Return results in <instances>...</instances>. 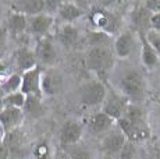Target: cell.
<instances>
[{
  "mask_svg": "<svg viewBox=\"0 0 160 159\" xmlns=\"http://www.w3.org/2000/svg\"><path fill=\"white\" fill-rule=\"evenodd\" d=\"M24 110H25L27 113H29L31 116H33V117H39V116H42L43 115V105H42L41 98L27 96Z\"/></svg>",
  "mask_w": 160,
  "mask_h": 159,
  "instance_id": "obj_23",
  "label": "cell"
},
{
  "mask_svg": "<svg viewBox=\"0 0 160 159\" xmlns=\"http://www.w3.org/2000/svg\"><path fill=\"white\" fill-rule=\"evenodd\" d=\"M141 60H142V64L146 67V69L152 70L155 69L156 66L160 63V56L158 54V52L155 50L150 44L146 41L145 35L142 36V48H141Z\"/></svg>",
  "mask_w": 160,
  "mask_h": 159,
  "instance_id": "obj_18",
  "label": "cell"
},
{
  "mask_svg": "<svg viewBox=\"0 0 160 159\" xmlns=\"http://www.w3.org/2000/svg\"><path fill=\"white\" fill-rule=\"evenodd\" d=\"M58 39L61 44H64L66 46H72L78 42L79 39V31L78 28L72 25V24H64L58 31Z\"/></svg>",
  "mask_w": 160,
  "mask_h": 159,
  "instance_id": "obj_22",
  "label": "cell"
},
{
  "mask_svg": "<svg viewBox=\"0 0 160 159\" xmlns=\"http://www.w3.org/2000/svg\"><path fill=\"white\" fill-rule=\"evenodd\" d=\"M114 50L109 45L92 46L87 53V66L100 81L109 75L114 66Z\"/></svg>",
  "mask_w": 160,
  "mask_h": 159,
  "instance_id": "obj_1",
  "label": "cell"
},
{
  "mask_svg": "<svg viewBox=\"0 0 160 159\" xmlns=\"http://www.w3.org/2000/svg\"><path fill=\"white\" fill-rule=\"evenodd\" d=\"M135 46V38L134 33L130 31L121 32L114 41V53L120 59H127L130 57Z\"/></svg>",
  "mask_w": 160,
  "mask_h": 159,
  "instance_id": "obj_13",
  "label": "cell"
},
{
  "mask_svg": "<svg viewBox=\"0 0 160 159\" xmlns=\"http://www.w3.org/2000/svg\"><path fill=\"white\" fill-rule=\"evenodd\" d=\"M152 16L153 14L143 6V3H141V4H138L132 10L131 21L138 31H141L142 33H146L148 31H150V20H152Z\"/></svg>",
  "mask_w": 160,
  "mask_h": 159,
  "instance_id": "obj_14",
  "label": "cell"
},
{
  "mask_svg": "<svg viewBox=\"0 0 160 159\" xmlns=\"http://www.w3.org/2000/svg\"><path fill=\"white\" fill-rule=\"evenodd\" d=\"M145 38L150 44V46L155 49L160 56V32H156V31H153V29H150V31H148L145 33Z\"/></svg>",
  "mask_w": 160,
  "mask_h": 159,
  "instance_id": "obj_26",
  "label": "cell"
},
{
  "mask_svg": "<svg viewBox=\"0 0 160 159\" xmlns=\"http://www.w3.org/2000/svg\"><path fill=\"white\" fill-rule=\"evenodd\" d=\"M58 159H64V158H58Z\"/></svg>",
  "mask_w": 160,
  "mask_h": 159,
  "instance_id": "obj_38",
  "label": "cell"
},
{
  "mask_svg": "<svg viewBox=\"0 0 160 159\" xmlns=\"http://www.w3.org/2000/svg\"><path fill=\"white\" fill-rule=\"evenodd\" d=\"M116 120H113L110 116H107L104 112H98L89 117L88 126L89 130L95 134H100V133H107L109 130H112L113 124Z\"/></svg>",
  "mask_w": 160,
  "mask_h": 159,
  "instance_id": "obj_15",
  "label": "cell"
},
{
  "mask_svg": "<svg viewBox=\"0 0 160 159\" xmlns=\"http://www.w3.org/2000/svg\"><path fill=\"white\" fill-rule=\"evenodd\" d=\"M25 100H27V96L24 95L21 91H18V92L8 94V95L4 96V105L10 106V108L22 109L24 106H25Z\"/></svg>",
  "mask_w": 160,
  "mask_h": 159,
  "instance_id": "obj_25",
  "label": "cell"
},
{
  "mask_svg": "<svg viewBox=\"0 0 160 159\" xmlns=\"http://www.w3.org/2000/svg\"><path fill=\"white\" fill-rule=\"evenodd\" d=\"M10 149L7 148V145H6L4 142H0V159H8L10 158Z\"/></svg>",
  "mask_w": 160,
  "mask_h": 159,
  "instance_id": "obj_31",
  "label": "cell"
},
{
  "mask_svg": "<svg viewBox=\"0 0 160 159\" xmlns=\"http://www.w3.org/2000/svg\"><path fill=\"white\" fill-rule=\"evenodd\" d=\"M2 94H3V88H2V85H0V96H2Z\"/></svg>",
  "mask_w": 160,
  "mask_h": 159,
  "instance_id": "obj_37",
  "label": "cell"
},
{
  "mask_svg": "<svg viewBox=\"0 0 160 159\" xmlns=\"http://www.w3.org/2000/svg\"><path fill=\"white\" fill-rule=\"evenodd\" d=\"M7 27H3L0 25V50L4 48V44H6V39H7Z\"/></svg>",
  "mask_w": 160,
  "mask_h": 159,
  "instance_id": "obj_30",
  "label": "cell"
},
{
  "mask_svg": "<svg viewBox=\"0 0 160 159\" xmlns=\"http://www.w3.org/2000/svg\"><path fill=\"white\" fill-rule=\"evenodd\" d=\"M2 16H3V6L0 3V21H2Z\"/></svg>",
  "mask_w": 160,
  "mask_h": 159,
  "instance_id": "obj_35",
  "label": "cell"
},
{
  "mask_svg": "<svg viewBox=\"0 0 160 159\" xmlns=\"http://www.w3.org/2000/svg\"><path fill=\"white\" fill-rule=\"evenodd\" d=\"M70 159H91V155H89V152L87 151H77V152H74L72 154V156L70 158Z\"/></svg>",
  "mask_w": 160,
  "mask_h": 159,
  "instance_id": "obj_32",
  "label": "cell"
},
{
  "mask_svg": "<svg viewBox=\"0 0 160 159\" xmlns=\"http://www.w3.org/2000/svg\"><path fill=\"white\" fill-rule=\"evenodd\" d=\"M143 6L152 14L160 13V0H148V2H143Z\"/></svg>",
  "mask_w": 160,
  "mask_h": 159,
  "instance_id": "obj_28",
  "label": "cell"
},
{
  "mask_svg": "<svg viewBox=\"0 0 160 159\" xmlns=\"http://www.w3.org/2000/svg\"><path fill=\"white\" fill-rule=\"evenodd\" d=\"M22 120H24L22 109L6 106L3 109V112L0 113V126L3 127L4 133H10V131L20 128Z\"/></svg>",
  "mask_w": 160,
  "mask_h": 159,
  "instance_id": "obj_9",
  "label": "cell"
},
{
  "mask_svg": "<svg viewBox=\"0 0 160 159\" xmlns=\"http://www.w3.org/2000/svg\"><path fill=\"white\" fill-rule=\"evenodd\" d=\"M103 159H117V158H114V156H109V155H104V158Z\"/></svg>",
  "mask_w": 160,
  "mask_h": 159,
  "instance_id": "obj_36",
  "label": "cell"
},
{
  "mask_svg": "<svg viewBox=\"0 0 160 159\" xmlns=\"http://www.w3.org/2000/svg\"><path fill=\"white\" fill-rule=\"evenodd\" d=\"M121 94H124L128 99H139L145 94V80L138 70L131 69L122 74L120 81Z\"/></svg>",
  "mask_w": 160,
  "mask_h": 159,
  "instance_id": "obj_2",
  "label": "cell"
},
{
  "mask_svg": "<svg viewBox=\"0 0 160 159\" xmlns=\"http://www.w3.org/2000/svg\"><path fill=\"white\" fill-rule=\"evenodd\" d=\"M150 29L156 32H160V13L153 14L152 20H150Z\"/></svg>",
  "mask_w": 160,
  "mask_h": 159,
  "instance_id": "obj_29",
  "label": "cell"
},
{
  "mask_svg": "<svg viewBox=\"0 0 160 159\" xmlns=\"http://www.w3.org/2000/svg\"><path fill=\"white\" fill-rule=\"evenodd\" d=\"M61 85H63V80L60 74L53 70L45 71L42 74V92L46 95H56L60 92Z\"/></svg>",
  "mask_w": 160,
  "mask_h": 159,
  "instance_id": "obj_16",
  "label": "cell"
},
{
  "mask_svg": "<svg viewBox=\"0 0 160 159\" xmlns=\"http://www.w3.org/2000/svg\"><path fill=\"white\" fill-rule=\"evenodd\" d=\"M128 142L127 137L121 133V131H112L104 137L102 146L103 151L109 156H118L120 152L122 151V148L125 146V144Z\"/></svg>",
  "mask_w": 160,
  "mask_h": 159,
  "instance_id": "obj_10",
  "label": "cell"
},
{
  "mask_svg": "<svg viewBox=\"0 0 160 159\" xmlns=\"http://www.w3.org/2000/svg\"><path fill=\"white\" fill-rule=\"evenodd\" d=\"M6 108V105H4V98H2L0 96V113L3 112V109Z\"/></svg>",
  "mask_w": 160,
  "mask_h": 159,
  "instance_id": "obj_33",
  "label": "cell"
},
{
  "mask_svg": "<svg viewBox=\"0 0 160 159\" xmlns=\"http://www.w3.org/2000/svg\"><path fill=\"white\" fill-rule=\"evenodd\" d=\"M14 13L25 14L27 17L38 16V14L48 13V0H20L11 3Z\"/></svg>",
  "mask_w": 160,
  "mask_h": 159,
  "instance_id": "obj_7",
  "label": "cell"
},
{
  "mask_svg": "<svg viewBox=\"0 0 160 159\" xmlns=\"http://www.w3.org/2000/svg\"><path fill=\"white\" fill-rule=\"evenodd\" d=\"M3 142L7 145L10 152H17L20 149H22L24 145L27 144V136L22 130L17 128V130H13L10 133H6Z\"/></svg>",
  "mask_w": 160,
  "mask_h": 159,
  "instance_id": "obj_19",
  "label": "cell"
},
{
  "mask_svg": "<svg viewBox=\"0 0 160 159\" xmlns=\"http://www.w3.org/2000/svg\"><path fill=\"white\" fill-rule=\"evenodd\" d=\"M35 56L38 59V62H41L42 64L53 66L57 60V50L53 41L50 38H48V36L39 39L35 49Z\"/></svg>",
  "mask_w": 160,
  "mask_h": 159,
  "instance_id": "obj_8",
  "label": "cell"
},
{
  "mask_svg": "<svg viewBox=\"0 0 160 159\" xmlns=\"http://www.w3.org/2000/svg\"><path fill=\"white\" fill-rule=\"evenodd\" d=\"M28 23H29V31L36 36L45 38V35L50 31L52 25L54 23V18L52 14H38V16H32L28 17Z\"/></svg>",
  "mask_w": 160,
  "mask_h": 159,
  "instance_id": "obj_11",
  "label": "cell"
},
{
  "mask_svg": "<svg viewBox=\"0 0 160 159\" xmlns=\"http://www.w3.org/2000/svg\"><path fill=\"white\" fill-rule=\"evenodd\" d=\"M21 84H22V75H18V74H11L10 77L7 78V81L2 85L3 88V92L8 94H14L21 91Z\"/></svg>",
  "mask_w": 160,
  "mask_h": 159,
  "instance_id": "obj_24",
  "label": "cell"
},
{
  "mask_svg": "<svg viewBox=\"0 0 160 159\" xmlns=\"http://www.w3.org/2000/svg\"><path fill=\"white\" fill-rule=\"evenodd\" d=\"M132 156H134V145H132L131 141H128L122 148V151L120 152L117 159H132Z\"/></svg>",
  "mask_w": 160,
  "mask_h": 159,
  "instance_id": "obj_27",
  "label": "cell"
},
{
  "mask_svg": "<svg viewBox=\"0 0 160 159\" xmlns=\"http://www.w3.org/2000/svg\"><path fill=\"white\" fill-rule=\"evenodd\" d=\"M82 137V126L75 120H68L61 126L60 130V141L63 145L77 144Z\"/></svg>",
  "mask_w": 160,
  "mask_h": 159,
  "instance_id": "obj_12",
  "label": "cell"
},
{
  "mask_svg": "<svg viewBox=\"0 0 160 159\" xmlns=\"http://www.w3.org/2000/svg\"><path fill=\"white\" fill-rule=\"evenodd\" d=\"M107 96V90L104 87L103 81L93 80L85 84L81 90V102L82 105L93 108L98 105H103Z\"/></svg>",
  "mask_w": 160,
  "mask_h": 159,
  "instance_id": "obj_3",
  "label": "cell"
},
{
  "mask_svg": "<svg viewBox=\"0 0 160 159\" xmlns=\"http://www.w3.org/2000/svg\"><path fill=\"white\" fill-rule=\"evenodd\" d=\"M15 63L18 69H21L24 73L38 67V59L35 56V52H32L28 48H20L15 53Z\"/></svg>",
  "mask_w": 160,
  "mask_h": 159,
  "instance_id": "obj_17",
  "label": "cell"
},
{
  "mask_svg": "<svg viewBox=\"0 0 160 159\" xmlns=\"http://www.w3.org/2000/svg\"><path fill=\"white\" fill-rule=\"evenodd\" d=\"M42 74L39 67L29 70L22 74L21 92L25 96H38L42 98Z\"/></svg>",
  "mask_w": 160,
  "mask_h": 159,
  "instance_id": "obj_6",
  "label": "cell"
},
{
  "mask_svg": "<svg viewBox=\"0 0 160 159\" xmlns=\"http://www.w3.org/2000/svg\"><path fill=\"white\" fill-rule=\"evenodd\" d=\"M57 13L61 20L67 21L68 24L84 16V10L78 4H75V3H61Z\"/></svg>",
  "mask_w": 160,
  "mask_h": 159,
  "instance_id": "obj_21",
  "label": "cell"
},
{
  "mask_svg": "<svg viewBox=\"0 0 160 159\" xmlns=\"http://www.w3.org/2000/svg\"><path fill=\"white\" fill-rule=\"evenodd\" d=\"M4 136H6V133H4V130H3V127L0 126V142L3 141V138H4Z\"/></svg>",
  "mask_w": 160,
  "mask_h": 159,
  "instance_id": "obj_34",
  "label": "cell"
},
{
  "mask_svg": "<svg viewBox=\"0 0 160 159\" xmlns=\"http://www.w3.org/2000/svg\"><path fill=\"white\" fill-rule=\"evenodd\" d=\"M89 18H91V23L93 24V27L96 28V31L104 32V33H107V35L116 32L117 20L106 8H100V7L93 8V10L91 11Z\"/></svg>",
  "mask_w": 160,
  "mask_h": 159,
  "instance_id": "obj_5",
  "label": "cell"
},
{
  "mask_svg": "<svg viewBox=\"0 0 160 159\" xmlns=\"http://www.w3.org/2000/svg\"><path fill=\"white\" fill-rule=\"evenodd\" d=\"M128 105H130V99H128L124 94L112 91V92H107L102 112H104L107 116H110L113 120L117 121L124 116Z\"/></svg>",
  "mask_w": 160,
  "mask_h": 159,
  "instance_id": "obj_4",
  "label": "cell"
},
{
  "mask_svg": "<svg viewBox=\"0 0 160 159\" xmlns=\"http://www.w3.org/2000/svg\"><path fill=\"white\" fill-rule=\"evenodd\" d=\"M28 28H29V23H28V17L25 14L14 13V11L10 14L7 23V29L10 32L15 33V35H22Z\"/></svg>",
  "mask_w": 160,
  "mask_h": 159,
  "instance_id": "obj_20",
  "label": "cell"
}]
</instances>
